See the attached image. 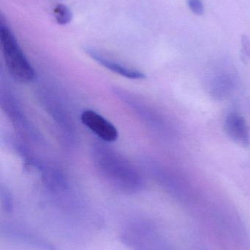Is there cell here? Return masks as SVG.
Instances as JSON below:
<instances>
[{"label": "cell", "instance_id": "cell-7", "mask_svg": "<svg viewBox=\"0 0 250 250\" xmlns=\"http://www.w3.org/2000/svg\"><path fill=\"white\" fill-rule=\"evenodd\" d=\"M1 204H2L3 207H4L5 211L8 213L13 211V199H12L11 195H10V192L7 189H4L1 188Z\"/></svg>", "mask_w": 250, "mask_h": 250}, {"label": "cell", "instance_id": "cell-6", "mask_svg": "<svg viewBox=\"0 0 250 250\" xmlns=\"http://www.w3.org/2000/svg\"><path fill=\"white\" fill-rule=\"evenodd\" d=\"M54 19L58 24L66 25L71 21L73 15L67 6L64 4H57L53 10Z\"/></svg>", "mask_w": 250, "mask_h": 250}, {"label": "cell", "instance_id": "cell-8", "mask_svg": "<svg viewBox=\"0 0 250 250\" xmlns=\"http://www.w3.org/2000/svg\"><path fill=\"white\" fill-rule=\"evenodd\" d=\"M188 6L191 11L197 16H202L204 13V5L202 0H187Z\"/></svg>", "mask_w": 250, "mask_h": 250}, {"label": "cell", "instance_id": "cell-2", "mask_svg": "<svg viewBox=\"0 0 250 250\" xmlns=\"http://www.w3.org/2000/svg\"><path fill=\"white\" fill-rule=\"evenodd\" d=\"M0 42L4 64L9 74L20 83L33 82L36 78L33 67L10 28L3 22L0 26Z\"/></svg>", "mask_w": 250, "mask_h": 250}, {"label": "cell", "instance_id": "cell-4", "mask_svg": "<svg viewBox=\"0 0 250 250\" xmlns=\"http://www.w3.org/2000/svg\"><path fill=\"white\" fill-rule=\"evenodd\" d=\"M85 51L87 54L98 64L122 77L133 80H140L145 78V74L139 70L125 65L113 59L109 58L95 48H87Z\"/></svg>", "mask_w": 250, "mask_h": 250}, {"label": "cell", "instance_id": "cell-1", "mask_svg": "<svg viewBox=\"0 0 250 250\" xmlns=\"http://www.w3.org/2000/svg\"><path fill=\"white\" fill-rule=\"evenodd\" d=\"M92 157L100 174L113 186L127 193H135L143 188V179L139 171L108 146L95 144Z\"/></svg>", "mask_w": 250, "mask_h": 250}, {"label": "cell", "instance_id": "cell-5", "mask_svg": "<svg viewBox=\"0 0 250 250\" xmlns=\"http://www.w3.org/2000/svg\"><path fill=\"white\" fill-rule=\"evenodd\" d=\"M226 133L235 142L242 146L249 145L250 130L245 118L237 114H231L226 119Z\"/></svg>", "mask_w": 250, "mask_h": 250}, {"label": "cell", "instance_id": "cell-3", "mask_svg": "<svg viewBox=\"0 0 250 250\" xmlns=\"http://www.w3.org/2000/svg\"><path fill=\"white\" fill-rule=\"evenodd\" d=\"M80 120L82 124L104 142H114L118 138V131L114 125L92 110L83 111Z\"/></svg>", "mask_w": 250, "mask_h": 250}, {"label": "cell", "instance_id": "cell-9", "mask_svg": "<svg viewBox=\"0 0 250 250\" xmlns=\"http://www.w3.org/2000/svg\"><path fill=\"white\" fill-rule=\"evenodd\" d=\"M242 54L245 60H250V40L246 35L242 37Z\"/></svg>", "mask_w": 250, "mask_h": 250}]
</instances>
